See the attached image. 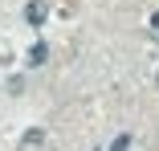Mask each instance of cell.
Instances as JSON below:
<instances>
[{
	"mask_svg": "<svg viewBox=\"0 0 159 151\" xmlns=\"http://www.w3.org/2000/svg\"><path fill=\"white\" fill-rule=\"evenodd\" d=\"M25 21H29V25H41V21H45V0H33V4L25 8Z\"/></svg>",
	"mask_w": 159,
	"mask_h": 151,
	"instance_id": "6da1fadb",
	"label": "cell"
},
{
	"mask_svg": "<svg viewBox=\"0 0 159 151\" xmlns=\"http://www.w3.org/2000/svg\"><path fill=\"white\" fill-rule=\"evenodd\" d=\"M25 57H29V66H41V62H45V57H49V49H45V45L37 41V45H33V49H29Z\"/></svg>",
	"mask_w": 159,
	"mask_h": 151,
	"instance_id": "7a4b0ae2",
	"label": "cell"
},
{
	"mask_svg": "<svg viewBox=\"0 0 159 151\" xmlns=\"http://www.w3.org/2000/svg\"><path fill=\"white\" fill-rule=\"evenodd\" d=\"M126 147H131V139H126V135H118V139H114V147H110V151H126Z\"/></svg>",
	"mask_w": 159,
	"mask_h": 151,
	"instance_id": "3957f363",
	"label": "cell"
},
{
	"mask_svg": "<svg viewBox=\"0 0 159 151\" xmlns=\"http://www.w3.org/2000/svg\"><path fill=\"white\" fill-rule=\"evenodd\" d=\"M151 33H155V41H159V12L151 16Z\"/></svg>",
	"mask_w": 159,
	"mask_h": 151,
	"instance_id": "277c9868",
	"label": "cell"
}]
</instances>
